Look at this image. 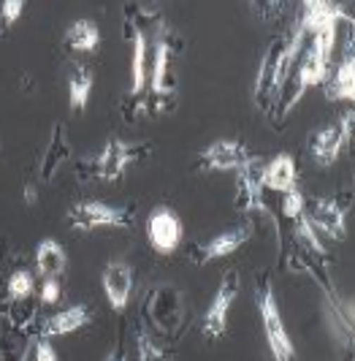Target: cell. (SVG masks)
<instances>
[{
	"label": "cell",
	"mask_w": 355,
	"mask_h": 361,
	"mask_svg": "<svg viewBox=\"0 0 355 361\" xmlns=\"http://www.w3.org/2000/svg\"><path fill=\"white\" fill-rule=\"evenodd\" d=\"M301 38H304V30L299 27V22H296V27L290 33L277 36L268 44L266 54L261 57V68H258L255 90H252L258 109H266V111L274 109V104H277V98H280V92L285 87V82L290 76V68H293L296 57L301 54Z\"/></svg>",
	"instance_id": "1"
},
{
	"label": "cell",
	"mask_w": 355,
	"mask_h": 361,
	"mask_svg": "<svg viewBox=\"0 0 355 361\" xmlns=\"http://www.w3.org/2000/svg\"><path fill=\"white\" fill-rule=\"evenodd\" d=\"M182 54V41L171 27H160L155 38V57H152V71H149V92H147V109L155 114H166L177 106V66Z\"/></svg>",
	"instance_id": "2"
},
{
	"label": "cell",
	"mask_w": 355,
	"mask_h": 361,
	"mask_svg": "<svg viewBox=\"0 0 355 361\" xmlns=\"http://www.w3.org/2000/svg\"><path fill=\"white\" fill-rule=\"evenodd\" d=\"M255 307H258V315H261V324H263V334H266L268 350L274 361H296L299 353H296V345L287 334V326L282 321V312H280V305H277V296H274V288H271V280L266 274L255 280Z\"/></svg>",
	"instance_id": "3"
},
{
	"label": "cell",
	"mask_w": 355,
	"mask_h": 361,
	"mask_svg": "<svg viewBox=\"0 0 355 361\" xmlns=\"http://www.w3.org/2000/svg\"><path fill=\"white\" fill-rule=\"evenodd\" d=\"M149 155V147L147 145H130L125 139H108L106 145L101 147V152H95L92 158L82 161L79 174L92 177V180L101 182H114L123 180L125 171L130 166H136L139 161H144Z\"/></svg>",
	"instance_id": "4"
},
{
	"label": "cell",
	"mask_w": 355,
	"mask_h": 361,
	"mask_svg": "<svg viewBox=\"0 0 355 361\" xmlns=\"http://www.w3.org/2000/svg\"><path fill=\"white\" fill-rule=\"evenodd\" d=\"M68 223L73 231H98V228H130L133 226V209L127 207H111L104 201H82L68 209Z\"/></svg>",
	"instance_id": "5"
},
{
	"label": "cell",
	"mask_w": 355,
	"mask_h": 361,
	"mask_svg": "<svg viewBox=\"0 0 355 361\" xmlns=\"http://www.w3.org/2000/svg\"><path fill=\"white\" fill-rule=\"evenodd\" d=\"M350 136H353V111L342 114L339 123H334V126L315 128L309 133V142H306L312 161L318 163L320 169L334 166L342 155V149L350 145Z\"/></svg>",
	"instance_id": "6"
},
{
	"label": "cell",
	"mask_w": 355,
	"mask_h": 361,
	"mask_svg": "<svg viewBox=\"0 0 355 361\" xmlns=\"http://www.w3.org/2000/svg\"><path fill=\"white\" fill-rule=\"evenodd\" d=\"M239 288H242L239 271L236 269L225 271L223 280H220V286H217V290H214L209 307L204 312V337L220 340V337L225 334V329H228V312H231L233 302H236V296H239Z\"/></svg>",
	"instance_id": "7"
},
{
	"label": "cell",
	"mask_w": 355,
	"mask_h": 361,
	"mask_svg": "<svg viewBox=\"0 0 355 361\" xmlns=\"http://www.w3.org/2000/svg\"><path fill=\"white\" fill-rule=\"evenodd\" d=\"M147 315L163 334H177L182 318H185V302L182 293L171 286H158L149 290V302H147Z\"/></svg>",
	"instance_id": "8"
},
{
	"label": "cell",
	"mask_w": 355,
	"mask_h": 361,
	"mask_svg": "<svg viewBox=\"0 0 355 361\" xmlns=\"http://www.w3.org/2000/svg\"><path fill=\"white\" fill-rule=\"evenodd\" d=\"M247 145L236 139H217L209 147H204L196 158L198 171H239L249 161Z\"/></svg>",
	"instance_id": "9"
},
{
	"label": "cell",
	"mask_w": 355,
	"mask_h": 361,
	"mask_svg": "<svg viewBox=\"0 0 355 361\" xmlns=\"http://www.w3.org/2000/svg\"><path fill=\"white\" fill-rule=\"evenodd\" d=\"M182 217L171 207H158L152 215L147 217V239L160 255H171L182 245Z\"/></svg>",
	"instance_id": "10"
},
{
	"label": "cell",
	"mask_w": 355,
	"mask_h": 361,
	"mask_svg": "<svg viewBox=\"0 0 355 361\" xmlns=\"http://www.w3.org/2000/svg\"><path fill=\"white\" fill-rule=\"evenodd\" d=\"M347 204L342 199H315L309 212H304L306 220L318 234H325L328 239L342 242L347 236Z\"/></svg>",
	"instance_id": "11"
},
{
	"label": "cell",
	"mask_w": 355,
	"mask_h": 361,
	"mask_svg": "<svg viewBox=\"0 0 355 361\" xmlns=\"http://www.w3.org/2000/svg\"><path fill=\"white\" fill-rule=\"evenodd\" d=\"M239 193H236V207L242 212H249V209H261L266 212V199H263V163L261 158H249L239 171Z\"/></svg>",
	"instance_id": "12"
},
{
	"label": "cell",
	"mask_w": 355,
	"mask_h": 361,
	"mask_svg": "<svg viewBox=\"0 0 355 361\" xmlns=\"http://www.w3.org/2000/svg\"><path fill=\"white\" fill-rule=\"evenodd\" d=\"M101 286H104L108 307L123 312L130 302V290H133V267L125 261H108L101 274Z\"/></svg>",
	"instance_id": "13"
},
{
	"label": "cell",
	"mask_w": 355,
	"mask_h": 361,
	"mask_svg": "<svg viewBox=\"0 0 355 361\" xmlns=\"http://www.w3.org/2000/svg\"><path fill=\"white\" fill-rule=\"evenodd\" d=\"M127 38L133 44V57H130V98H139L147 90L149 82V68H147V30L136 17H130V27H127Z\"/></svg>",
	"instance_id": "14"
},
{
	"label": "cell",
	"mask_w": 355,
	"mask_h": 361,
	"mask_svg": "<svg viewBox=\"0 0 355 361\" xmlns=\"http://www.w3.org/2000/svg\"><path fill=\"white\" fill-rule=\"evenodd\" d=\"M252 236V226H242V228H228L223 234L212 236L209 242L198 245L196 247V264H212V261H220V258H228L231 253H236L244 242Z\"/></svg>",
	"instance_id": "15"
},
{
	"label": "cell",
	"mask_w": 355,
	"mask_h": 361,
	"mask_svg": "<svg viewBox=\"0 0 355 361\" xmlns=\"http://www.w3.org/2000/svg\"><path fill=\"white\" fill-rule=\"evenodd\" d=\"M71 158V145H68V130L63 123H54L52 128V139H49V145L44 149V158H41V171H38V180L44 182V185H49V182L57 177V171L68 163Z\"/></svg>",
	"instance_id": "16"
},
{
	"label": "cell",
	"mask_w": 355,
	"mask_h": 361,
	"mask_svg": "<svg viewBox=\"0 0 355 361\" xmlns=\"http://www.w3.org/2000/svg\"><path fill=\"white\" fill-rule=\"evenodd\" d=\"M339 22H350V14H344V8L337 3H323V0H309L304 3V14L299 17V27L304 33L315 36L320 30H325L328 25Z\"/></svg>",
	"instance_id": "17"
},
{
	"label": "cell",
	"mask_w": 355,
	"mask_h": 361,
	"mask_svg": "<svg viewBox=\"0 0 355 361\" xmlns=\"http://www.w3.org/2000/svg\"><path fill=\"white\" fill-rule=\"evenodd\" d=\"M87 321H89V310L85 305H73L68 310H60V312H54L52 318L44 321V326H41V340L73 334V331H79Z\"/></svg>",
	"instance_id": "18"
},
{
	"label": "cell",
	"mask_w": 355,
	"mask_h": 361,
	"mask_svg": "<svg viewBox=\"0 0 355 361\" xmlns=\"http://www.w3.org/2000/svg\"><path fill=\"white\" fill-rule=\"evenodd\" d=\"M263 188L274 193H287L296 188V161L290 155H277L263 166Z\"/></svg>",
	"instance_id": "19"
},
{
	"label": "cell",
	"mask_w": 355,
	"mask_h": 361,
	"mask_svg": "<svg viewBox=\"0 0 355 361\" xmlns=\"http://www.w3.org/2000/svg\"><path fill=\"white\" fill-rule=\"evenodd\" d=\"M68 267V255L63 250V245L57 239H44L36 247V269L38 274L46 277H60Z\"/></svg>",
	"instance_id": "20"
},
{
	"label": "cell",
	"mask_w": 355,
	"mask_h": 361,
	"mask_svg": "<svg viewBox=\"0 0 355 361\" xmlns=\"http://www.w3.org/2000/svg\"><path fill=\"white\" fill-rule=\"evenodd\" d=\"M325 95L331 101H353L355 98V60L353 52H347L339 63L337 73L328 79L325 85Z\"/></svg>",
	"instance_id": "21"
},
{
	"label": "cell",
	"mask_w": 355,
	"mask_h": 361,
	"mask_svg": "<svg viewBox=\"0 0 355 361\" xmlns=\"http://www.w3.org/2000/svg\"><path fill=\"white\" fill-rule=\"evenodd\" d=\"M63 41L73 52H95L98 44H101V30H98V25L92 19H76L66 30Z\"/></svg>",
	"instance_id": "22"
},
{
	"label": "cell",
	"mask_w": 355,
	"mask_h": 361,
	"mask_svg": "<svg viewBox=\"0 0 355 361\" xmlns=\"http://www.w3.org/2000/svg\"><path fill=\"white\" fill-rule=\"evenodd\" d=\"M92 92V71L85 63H71L68 68V98H71L73 111H85Z\"/></svg>",
	"instance_id": "23"
},
{
	"label": "cell",
	"mask_w": 355,
	"mask_h": 361,
	"mask_svg": "<svg viewBox=\"0 0 355 361\" xmlns=\"http://www.w3.org/2000/svg\"><path fill=\"white\" fill-rule=\"evenodd\" d=\"M296 236L304 242V247H309L315 255H325V247H323V242H320V234L312 228V223L306 220V215H301V217H296Z\"/></svg>",
	"instance_id": "24"
},
{
	"label": "cell",
	"mask_w": 355,
	"mask_h": 361,
	"mask_svg": "<svg viewBox=\"0 0 355 361\" xmlns=\"http://www.w3.org/2000/svg\"><path fill=\"white\" fill-rule=\"evenodd\" d=\"M30 293H33V274L27 269L11 271V277H8V296L11 299H27Z\"/></svg>",
	"instance_id": "25"
},
{
	"label": "cell",
	"mask_w": 355,
	"mask_h": 361,
	"mask_svg": "<svg viewBox=\"0 0 355 361\" xmlns=\"http://www.w3.org/2000/svg\"><path fill=\"white\" fill-rule=\"evenodd\" d=\"M282 215L290 220L304 215V193L299 188H290L287 193H282Z\"/></svg>",
	"instance_id": "26"
},
{
	"label": "cell",
	"mask_w": 355,
	"mask_h": 361,
	"mask_svg": "<svg viewBox=\"0 0 355 361\" xmlns=\"http://www.w3.org/2000/svg\"><path fill=\"white\" fill-rule=\"evenodd\" d=\"M136 350H139V361H166V353L144 331H139L136 337Z\"/></svg>",
	"instance_id": "27"
},
{
	"label": "cell",
	"mask_w": 355,
	"mask_h": 361,
	"mask_svg": "<svg viewBox=\"0 0 355 361\" xmlns=\"http://www.w3.org/2000/svg\"><path fill=\"white\" fill-rule=\"evenodd\" d=\"M22 11H25V3H22V0H6V3L0 6V25H3V30L11 27V25L22 17Z\"/></svg>",
	"instance_id": "28"
},
{
	"label": "cell",
	"mask_w": 355,
	"mask_h": 361,
	"mask_svg": "<svg viewBox=\"0 0 355 361\" xmlns=\"http://www.w3.org/2000/svg\"><path fill=\"white\" fill-rule=\"evenodd\" d=\"M60 277H46L44 283H41V302L44 305H57V299H60Z\"/></svg>",
	"instance_id": "29"
},
{
	"label": "cell",
	"mask_w": 355,
	"mask_h": 361,
	"mask_svg": "<svg viewBox=\"0 0 355 361\" xmlns=\"http://www.w3.org/2000/svg\"><path fill=\"white\" fill-rule=\"evenodd\" d=\"M36 361H57V350L49 340H38L36 345Z\"/></svg>",
	"instance_id": "30"
},
{
	"label": "cell",
	"mask_w": 355,
	"mask_h": 361,
	"mask_svg": "<svg viewBox=\"0 0 355 361\" xmlns=\"http://www.w3.org/2000/svg\"><path fill=\"white\" fill-rule=\"evenodd\" d=\"M106 361H125V353L120 350V348H117V350H111V353H108Z\"/></svg>",
	"instance_id": "31"
}]
</instances>
